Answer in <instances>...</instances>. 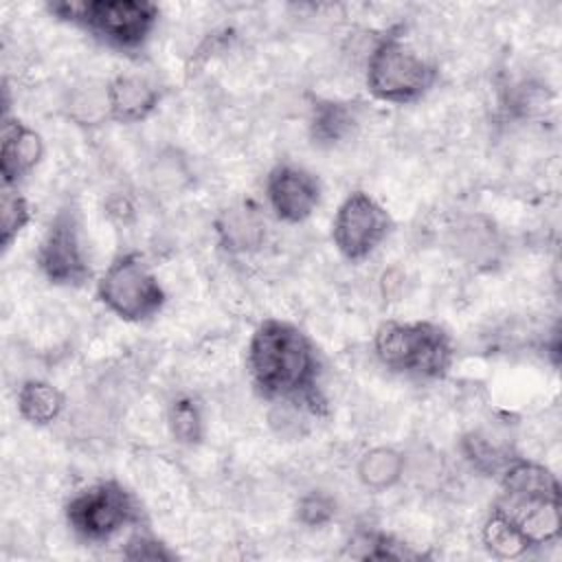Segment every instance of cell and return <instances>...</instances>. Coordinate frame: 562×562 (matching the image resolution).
Listing matches in <instances>:
<instances>
[{
    "label": "cell",
    "instance_id": "obj_18",
    "mask_svg": "<svg viewBox=\"0 0 562 562\" xmlns=\"http://www.w3.org/2000/svg\"><path fill=\"white\" fill-rule=\"evenodd\" d=\"M0 209H2V246L9 248L13 237L26 226L31 211L26 200L15 189H11V184L2 187Z\"/></svg>",
    "mask_w": 562,
    "mask_h": 562
},
{
    "label": "cell",
    "instance_id": "obj_1",
    "mask_svg": "<svg viewBox=\"0 0 562 562\" xmlns=\"http://www.w3.org/2000/svg\"><path fill=\"white\" fill-rule=\"evenodd\" d=\"M248 367L263 397L310 404L314 411L323 404L316 351L299 327L274 318L261 323L248 347Z\"/></svg>",
    "mask_w": 562,
    "mask_h": 562
},
{
    "label": "cell",
    "instance_id": "obj_3",
    "mask_svg": "<svg viewBox=\"0 0 562 562\" xmlns=\"http://www.w3.org/2000/svg\"><path fill=\"white\" fill-rule=\"evenodd\" d=\"M375 353L386 369L415 378H439L452 362L450 338L432 323H384L375 334Z\"/></svg>",
    "mask_w": 562,
    "mask_h": 562
},
{
    "label": "cell",
    "instance_id": "obj_2",
    "mask_svg": "<svg viewBox=\"0 0 562 562\" xmlns=\"http://www.w3.org/2000/svg\"><path fill=\"white\" fill-rule=\"evenodd\" d=\"M492 516L507 525L527 549L555 540L560 533L558 479L544 465L516 461L503 476Z\"/></svg>",
    "mask_w": 562,
    "mask_h": 562
},
{
    "label": "cell",
    "instance_id": "obj_12",
    "mask_svg": "<svg viewBox=\"0 0 562 562\" xmlns=\"http://www.w3.org/2000/svg\"><path fill=\"white\" fill-rule=\"evenodd\" d=\"M158 103V90L136 75L116 77L105 90L108 114L121 123L145 119Z\"/></svg>",
    "mask_w": 562,
    "mask_h": 562
},
{
    "label": "cell",
    "instance_id": "obj_11",
    "mask_svg": "<svg viewBox=\"0 0 562 562\" xmlns=\"http://www.w3.org/2000/svg\"><path fill=\"white\" fill-rule=\"evenodd\" d=\"M42 138L37 132L29 130L20 121L4 119L2 123V151H0V171L2 182L13 184L18 178L29 173L42 158Z\"/></svg>",
    "mask_w": 562,
    "mask_h": 562
},
{
    "label": "cell",
    "instance_id": "obj_4",
    "mask_svg": "<svg viewBox=\"0 0 562 562\" xmlns=\"http://www.w3.org/2000/svg\"><path fill=\"white\" fill-rule=\"evenodd\" d=\"M50 11L123 50L143 46L158 20V7L147 0H70L53 2Z\"/></svg>",
    "mask_w": 562,
    "mask_h": 562
},
{
    "label": "cell",
    "instance_id": "obj_14",
    "mask_svg": "<svg viewBox=\"0 0 562 562\" xmlns=\"http://www.w3.org/2000/svg\"><path fill=\"white\" fill-rule=\"evenodd\" d=\"M353 123H356V114L347 103L323 101L312 110V121H310L312 138L325 145L338 143L351 132Z\"/></svg>",
    "mask_w": 562,
    "mask_h": 562
},
{
    "label": "cell",
    "instance_id": "obj_7",
    "mask_svg": "<svg viewBox=\"0 0 562 562\" xmlns=\"http://www.w3.org/2000/svg\"><path fill=\"white\" fill-rule=\"evenodd\" d=\"M70 527L86 540L101 542L136 520V505L127 490L114 481L79 492L66 507Z\"/></svg>",
    "mask_w": 562,
    "mask_h": 562
},
{
    "label": "cell",
    "instance_id": "obj_8",
    "mask_svg": "<svg viewBox=\"0 0 562 562\" xmlns=\"http://www.w3.org/2000/svg\"><path fill=\"white\" fill-rule=\"evenodd\" d=\"M389 228V213L369 193L353 191L336 211L331 237L342 257L358 261L371 255L384 241Z\"/></svg>",
    "mask_w": 562,
    "mask_h": 562
},
{
    "label": "cell",
    "instance_id": "obj_17",
    "mask_svg": "<svg viewBox=\"0 0 562 562\" xmlns=\"http://www.w3.org/2000/svg\"><path fill=\"white\" fill-rule=\"evenodd\" d=\"M171 435L182 443H198L202 439V415L193 400H176L169 408Z\"/></svg>",
    "mask_w": 562,
    "mask_h": 562
},
{
    "label": "cell",
    "instance_id": "obj_10",
    "mask_svg": "<svg viewBox=\"0 0 562 562\" xmlns=\"http://www.w3.org/2000/svg\"><path fill=\"white\" fill-rule=\"evenodd\" d=\"M266 191L277 217L292 224L310 217L321 198L318 180L294 165L274 167L268 176Z\"/></svg>",
    "mask_w": 562,
    "mask_h": 562
},
{
    "label": "cell",
    "instance_id": "obj_13",
    "mask_svg": "<svg viewBox=\"0 0 562 562\" xmlns=\"http://www.w3.org/2000/svg\"><path fill=\"white\" fill-rule=\"evenodd\" d=\"M64 408V395L57 386L29 380L22 384L18 393V411L31 424H50Z\"/></svg>",
    "mask_w": 562,
    "mask_h": 562
},
{
    "label": "cell",
    "instance_id": "obj_9",
    "mask_svg": "<svg viewBox=\"0 0 562 562\" xmlns=\"http://www.w3.org/2000/svg\"><path fill=\"white\" fill-rule=\"evenodd\" d=\"M37 263L53 283H81L90 274L81 246L79 220L72 209H61L50 220L37 250Z\"/></svg>",
    "mask_w": 562,
    "mask_h": 562
},
{
    "label": "cell",
    "instance_id": "obj_5",
    "mask_svg": "<svg viewBox=\"0 0 562 562\" xmlns=\"http://www.w3.org/2000/svg\"><path fill=\"white\" fill-rule=\"evenodd\" d=\"M435 81V68L408 48L400 35H386L371 53L367 86L373 97L389 103H411Z\"/></svg>",
    "mask_w": 562,
    "mask_h": 562
},
{
    "label": "cell",
    "instance_id": "obj_6",
    "mask_svg": "<svg viewBox=\"0 0 562 562\" xmlns=\"http://www.w3.org/2000/svg\"><path fill=\"white\" fill-rule=\"evenodd\" d=\"M99 299L123 321H145L162 307L165 292L138 255H123L103 272Z\"/></svg>",
    "mask_w": 562,
    "mask_h": 562
},
{
    "label": "cell",
    "instance_id": "obj_19",
    "mask_svg": "<svg viewBox=\"0 0 562 562\" xmlns=\"http://www.w3.org/2000/svg\"><path fill=\"white\" fill-rule=\"evenodd\" d=\"M331 516H334V501L321 492H312L299 503V518L310 527H321Z\"/></svg>",
    "mask_w": 562,
    "mask_h": 562
},
{
    "label": "cell",
    "instance_id": "obj_16",
    "mask_svg": "<svg viewBox=\"0 0 562 562\" xmlns=\"http://www.w3.org/2000/svg\"><path fill=\"white\" fill-rule=\"evenodd\" d=\"M261 228L263 226L259 222L257 211H252L248 206H237L222 215L217 231H220L226 248L248 250L261 241V233H263Z\"/></svg>",
    "mask_w": 562,
    "mask_h": 562
},
{
    "label": "cell",
    "instance_id": "obj_20",
    "mask_svg": "<svg viewBox=\"0 0 562 562\" xmlns=\"http://www.w3.org/2000/svg\"><path fill=\"white\" fill-rule=\"evenodd\" d=\"M125 558L130 560H169L171 553L156 540L149 538H132L127 549H125Z\"/></svg>",
    "mask_w": 562,
    "mask_h": 562
},
{
    "label": "cell",
    "instance_id": "obj_15",
    "mask_svg": "<svg viewBox=\"0 0 562 562\" xmlns=\"http://www.w3.org/2000/svg\"><path fill=\"white\" fill-rule=\"evenodd\" d=\"M404 470V459L393 448H373L362 454L358 463L360 481L371 490L391 487Z\"/></svg>",
    "mask_w": 562,
    "mask_h": 562
}]
</instances>
